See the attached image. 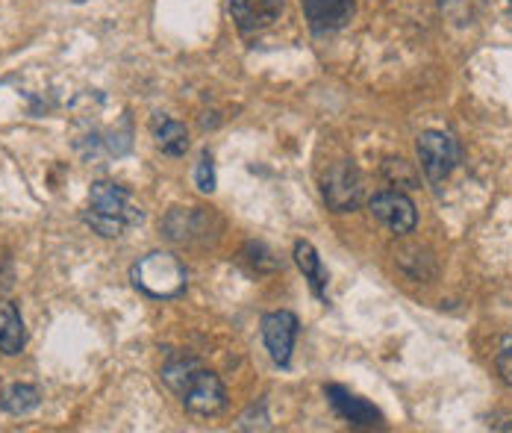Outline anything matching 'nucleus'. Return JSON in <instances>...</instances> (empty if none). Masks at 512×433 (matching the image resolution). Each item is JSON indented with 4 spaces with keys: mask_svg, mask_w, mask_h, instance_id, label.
Segmentation results:
<instances>
[{
    "mask_svg": "<svg viewBox=\"0 0 512 433\" xmlns=\"http://www.w3.org/2000/svg\"><path fill=\"white\" fill-rule=\"evenodd\" d=\"M162 380L195 416H218L227 407L224 383L206 372L201 360H195L192 354H171L162 363Z\"/></svg>",
    "mask_w": 512,
    "mask_h": 433,
    "instance_id": "f257e3e1",
    "label": "nucleus"
},
{
    "mask_svg": "<svg viewBox=\"0 0 512 433\" xmlns=\"http://www.w3.org/2000/svg\"><path fill=\"white\" fill-rule=\"evenodd\" d=\"M83 221L103 239H115L142 221V207L124 186L101 180L89 192V207L83 213Z\"/></svg>",
    "mask_w": 512,
    "mask_h": 433,
    "instance_id": "f03ea898",
    "label": "nucleus"
},
{
    "mask_svg": "<svg viewBox=\"0 0 512 433\" xmlns=\"http://www.w3.org/2000/svg\"><path fill=\"white\" fill-rule=\"evenodd\" d=\"M130 277H133L136 289H142L151 298H174L189 283L186 266L174 254H168V251H154V254L142 257L133 266Z\"/></svg>",
    "mask_w": 512,
    "mask_h": 433,
    "instance_id": "7ed1b4c3",
    "label": "nucleus"
},
{
    "mask_svg": "<svg viewBox=\"0 0 512 433\" xmlns=\"http://www.w3.org/2000/svg\"><path fill=\"white\" fill-rule=\"evenodd\" d=\"M418 163H421V171L424 177L439 186L451 177V171L460 165V142L451 136V133H442V130H427L418 136Z\"/></svg>",
    "mask_w": 512,
    "mask_h": 433,
    "instance_id": "20e7f679",
    "label": "nucleus"
},
{
    "mask_svg": "<svg viewBox=\"0 0 512 433\" xmlns=\"http://www.w3.org/2000/svg\"><path fill=\"white\" fill-rule=\"evenodd\" d=\"M298 330H301L298 316L289 313V310H277V313L262 316V339H265V348H268L271 360L280 369H289V363H292V348H295Z\"/></svg>",
    "mask_w": 512,
    "mask_h": 433,
    "instance_id": "39448f33",
    "label": "nucleus"
},
{
    "mask_svg": "<svg viewBox=\"0 0 512 433\" xmlns=\"http://www.w3.org/2000/svg\"><path fill=\"white\" fill-rule=\"evenodd\" d=\"M368 210L371 216L377 218L380 224H386L392 233L404 236L412 233L415 224H418V210L412 204L410 195L398 192V189H386V192H377L371 201H368Z\"/></svg>",
    "mask_w": 512,
    "mask_h": 433,
    "instance_id": "423d86ee",
    "label": "nucleus"
},
{
    "mask_svg": "<svg viewBox=\"0 0 512 433\" xmlns=\"http://www.w3.org/2000/svg\"><path fill=\"white\" fill-rule=\"evenodd\" d=\"M321 192H324V201H327L330 210L348 213V210L357 207L359 198H362V177H359V171L351 163L333 165L327 171V177H324Z\"/></svg>",
    "mask_w": 512,
    "mask_h": 433,
    "instance_id": "0eeeda50",
    "label": "nucleus"
},
{
    "mask_svg": "<svg viewBox=\"0 0 512 433\" xmlns=\"http://www.w3.org/2000/svg\"><path fill=\"white\" fill-rule=\"evenodd\" d=\"M324 395H327V401L333 404V410H336L345 422H351V425H357V428H383V413H380L374 404H368L365 398L354 395L351 389H345V386H339V383H330V386L324 389Z\"/></svg>",
    "mask_w": 512,
    "mask_h": 433,
    "instance_id": "6e6552de",
    "label": "nucleus"
},
{
    "mask_svg": "<svg viewBox=\"0 0 512 433\" xmlns=\"http://www.w3.org/2000/svg\"><path fill=\"white\" fill-rule=\"evenodd\" d=\"M283 3L286 0H230V15L242 33H259L280 18Z\"/></svg>",
    "mask_w": 512,
    "mask_h": 433,
    "instance_id": "1a4fd4ad",
    "label": "nucleus"
},
{
    "mask_svg": "<svg viewBox=\"0 0 512 433\" xmlns=\"http://www.w3.org/2000/svg\"><path fill=\"white\" fill-rule=\"evenodd\" d=\"M304 12L312 33H333L351 21L354 0H304Z\"/></svg>",
    "mask_w": 512,
    "mask_h": 433,
    "instance_id": "9d476101",
    "label": "nucleus"
},
{
    "mask_svg": "<svg viewBox=\"0 0 512 433\" xmlns=\"http://www.w3.org/2000/svg\"><path fill=\"white\" fill-rule=\"evenodd\" d=\"M24 342H27V330L18 307L12 301H0V351L6 357H15L24 351Z\"/></svg>",
    "mask_w": 512,
    "mask_h": 433,
    "instance_id": "9b49d317",
    "label": "nucleus"
},
{
    "mask_svg": "<svg viewBox=\"0 0 512 433\" xmlns=\"http://www.w3.org/2000/svg\"><path fill=\"white\" fill-rule=\"evenodd\" d=\"M154 139L156 148L168 157H183L189 151V130L186 124L168 118V115H156L154 118Z\"/></svg>",
    "mask_w": 512,
    "mask_h": 433,
    "instance_id": "f8f14e48",
    "label": "nucleus"
},
{
    "mask_svg": "<svg viewBox=\"0 0 512 433\" xmlns=\"http://www.w3.org/2000/svg\"><path fill=\"white\" fill-rule=\"evenodd\" d=\"M295 263H298V269L304 271V280L309 283L312 295L327 304V269H324L318 251L309 242H298L295 245Z\"/></svg>",
    "mask_w": 512,
    "mask_h": 433,
    "instance_id": "ddd939ff",
    "label": "nucleus"
},
{
    "mask_svg": "<svg viewBox=\"0 0 512 433\" xmlns=\"http://www.w3.org/2000/svg\"><path fill=\"white\" fill-rule=\"evenodd\" d=\"M42 404V392L30 383H12L0 392V407L12 416H27Z\"/></svg>",
    "mask_w": 512,
    "mask_h": 433,
    "instance_id": "4468645a",
    "label": "nucleus"
},
{
    "mask_svg": "<svg viewBox=\"0 0 512 433\" xmlns=\"http://www.w3.org/2000/svg\"><path fill=\"white\" fill-rule=\"evenodd\" d=\"M436 3H439L442 15H445L451 24H457V27L474 24V21L480 18L483 6H486V0H436Z\"/></svg>",
    "mask_w": 512,
    "mask_h": 433,
    "instance_id": "2eb2a0df",
    "label": "nucleus"
},
{
    "mask_svg": "<svg viewBox=\"0 0 512 433\" xmlns=\"http://www.w3.org/2000/svg\"><path fill=\"white\" fill-rule=\"evenodd\" d=\"M495 369H498L501 380H504L507 386H512V333L501 339V348H498V354H495Z\"/></svg>",
    "mask_w": 512,
    "mask_h": 433,
    "instance_id": "dca6fc26",
    "label": "nucleus"
},
{
    "mask_svg": "<svg viewBox=\"0 0 512 433\" xmlns=\"http://www.w3.org/2000/svg\"><path fill=\"white\" fill-rule=\"evenodd\" d=\"M195 183H198V189H201L204 195H209V192L215 189V163H212L209 154H204L198 168H195Z\"/></svg>",
    "mask_w": 512,
    "mask_h": 433,
    "instance_id": "f3484780",
    "label": "nucleus"
}]
</instances>
